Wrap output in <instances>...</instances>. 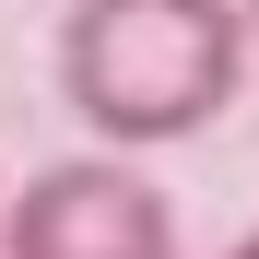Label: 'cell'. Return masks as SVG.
Here are the masks:
<instances>
[{
  "mask_svg": "<svg viewBox=\"0 0 259 259\" xmlns=\"http://www.w3.org/2000/svg\"><path fill=\"white\" fill-rule=\"evenodd\" d=\"M0 259H177V200L118 153H71L12 189Z\"/></svg>",
  "mask_w": 259,
  "mask_h": 259,
  "instance_id": "obj_2",
  "label": "cell"
},
{
  "mask_svg": "<svg viewBox=\"0 0 259 259\" xmlns=\"http://www.w3.org/2000/svg\"><path fill=\"white\" fill-rule=\"evenodd\" d=\"M259 35L236 0H71L59 12V95L106 153H165L236 106Z\"/></svg>",
  "mask_w": 259,
  "mask_h": 259,
  "instance_id": "obj_1",
  "label": "cell"
},
{
  "mask_svg": "<svg viewBox=\"0 0 259 259\" xmlns=\"http://www.w3.org/2000/svg\"><path fill=\"white\" fill-rule=\"evenodd\" d=\"M247 35H259V0H247Z\"/></svg>",
  "mask_w": 259,
  "mask_h": 259,
  "instance_id": "obj_4",
  "label": "cell"
},
{
  "mask_svg": "<svg viewBox=\"0 0 259 259\" xmlns=\"http://www.w3.org/2000/svg\"><path fill=\"white\" fill-rule=\"evenodd\" d=\"M224 259H259V236H247V247H224Z\"/></svg>",
  "mask_w": 259,
  "mask_h": 259,
  "instance_id": "obj_3",
  "label": "cell"
}]
</instances>
